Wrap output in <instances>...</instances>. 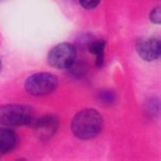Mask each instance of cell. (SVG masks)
I'll use <instances>...</instances> for the list:
<instances>
[{"label":"cell","mask_w":161,"mask_h":161,"mask_svg":"<svg viewBox=\"0 0 161 161\" xmlns=\"http://www.w3.org/2000/svg\"><path fill=\"white\" fill-rule=\"evenodd\" d=\"M80 5L85 7L86 9H93L98 6L100 3V0H79Z\"/></svg>","instance_id":"12"},{"label":"cell","mask_w":161,"mask_h":161,"mask_svg":"<svg viewBox=\"0 0 161 161\" xmlns=\"http://www.w3.org/2000/svg\"><path fill=\"white\" fill-rule=\"evenodd\" d=\"M35 119V111L28 105L7 104L0 106V125L3 126L30 125Z\"/></svg>","instance_id":"2"},{"label":"cell","mask_w":161,"mask_h":161,"mask_svg":"<svg viewBox=\"0 0 161 161\" xmlns=\"http://www.w3.org/2000/svg\"><path fill=\"white\" fill-rule=\"evenodd\" d=\"M69 71L71 78L74 79H82L83 77L87 75L89 65L85 61H75L73 64L69 67Z\"/></svg>","instance_id":"9"},{"label":"cell","mask_w":161,"mask_h":161,"mask_svg":"<svg viewBox=\"0 0 161 161\" xmlns=\"http://www.w3.org/2000/svg\"><path fill=\"white\" fill-rule=\"evenodd\" d=\"M150 19H151L152 23L156 24V25H159L161 23V10H160V7L154 8V9L151 11Z\"/></svg>","instance_id":"11"},{"label":"cell","mask_w":161,"mask_h":161,"mask_svg":"<svg viewBox=\"0 0 161 161\" xmlns=\"http://www.w3.org/2000/svg\"><path fill=\"white\" fill-rule=\"evenodd\" d=\"M58 86V79L50 73L34 74L25 82V90L32 96H44L52 93Z\"/></svg>","instance_id":"3"},{"label":"cell","mask_w":161,"mask_h":161,"mask_svg":"<svg viewBox=\"0 0 161 161\" xmlns=\"http://www.w3.org/2000/svg\"><path fill=\"white\" fill-rule=\"evenodd\" d=\"M98 98L105 104H113L116 101V95L111 90H103L98 94Z\"/></svg>","instance_id":"10"},{"label":"cell","mask_w":161,"mask_h":161,"mask_svg":"<svg viewBox=\"0 0 161 161\" xmlns=\"http://www.w3.org/2000/svg\"><path fill=\"white\" fill-rule=\"evenodd\" d=\"M147 109H148V111H150V112L152 111V112H153V114H155L159 110V102H158V100H152V101H150V102L148 103Z\"/></svg>","instance_id":"13"},{"label":"cell","mask_w":161,"mask_h":161,"mask_svg":"<svg viewBox=\"0 0 161 161\" xmlns=\"http://www.w3.org/2000/svg\"><path fill=\"white\" fill-rule=\"evenodd\" d=\"M32 125L38 139L49 140L58 130L59 120L55 115H45L34 120Z\"/></svg>","instance_id":"6"},{"label":"cell","mask_w":161,"mask_h":161,"mask_svg":"<svg viewBox=\"0 0 161 161\" xmlns=\"http://www.w3.org/2000/svg\"><path fill=\"white\" fill-rule=\"evenodd\" d=\"M136 50L145 61L158 59L161 54V43L156 38H140L136 42Z\"/></svg>","instance_id":"5"},{"label":"cell","mask_w":161,"mask_h":161,"mask_svg":"<svg viewBox=\"0 0 161 161\" xmlns=\"http://www.w3.org/2000/svg\"><path fill=\"white\" fill-rule=\"evenodd\" d=\"M71 132L80 140H90L98 136L103 128L102 115L95 109L79 111L71 120Z\"/></svg>","instance_id":"1"},{"label":"cell","mask_w":161,"mask_h":161,"mask_svg":"<svg viewBox=\"0 0 161 161\" xmlns=\"http://www.w3.org/2000/svg\"><path fill=\"white\" fill-rule=\"evenodd\" d=\"M77 49L70 43H60L53 47L48 54L50 66L58 69H67L75 61Z\"/></svg>","instance_id":"4"},{"label":"cell","mask_w":161,"mask_h":161,"mask_svg":"<svg viewBox=\"0 0 161 161\" xmlns=\"http://www.w3.org/2000/svg\"><path fill=\"white\" fill-rule=\"evenodd\" d=\"M18 143V137L14 130L6 126L0 128V153L5 154L12 151Z\"/></svg>","instance_id":"7"},{"label":"cell","mask_w":161,"mask_h":161,"mask_svg":"<svg viewBox=\"0 0 161 161\" xmlns=\"http://www.w3.org/2000/svg\"><path fill=\"white\" fill-rule=\"evenodd\" d=\"M1 69H2V63H1V60H0V71H1Z\"/></svg>","instance_id":"14"},{"label":"cell","mask_w":161,"mask_h":161,"mask_svg":"<svg viewBox=\"0 0 161 161\" xmlns=\"http://www.w3.org/2000/svg\"><path fill=\"white\" fill-rule=\"evenodd\" d=\"M106 48V42L104 40H96L93 41L89 46V51L94 54L96 57V66L101 67L104 64V51Z\"/></svg>","instance_id":"8"}]
</instances>
